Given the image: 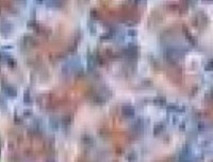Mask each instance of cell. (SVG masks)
Instances as JSON below:
<instances>
[{"mask_svg":"<svg viewBox=\"0 0 213 162\" xmlns=\"http://www.w3.org/2000/svg\"><path fill=\"white\" fill-rule=\"evenodd\" d=\"M134 108L131 107V106H124L122 108V113H123V115L125 116H133L134 115Z\"/></svg>","mask_w":213,"mask_h":162,"instance_id":"6da1fadb","label":"cell"},{"mask_svg":"<svg viewBox=\"0 0 213 162\" xmlns=\"http://www.w3.org/2000/svg\"><path fill=\"white\" fill-rule=\"evenodd\" d=\"M3 92L7 94V95L9 96H11V97H14V96H16V94H17V91L15 90V87L12 86V85H4L3 86Z\"/></svg>","mask_w":213,"mask_h":162,"instance_id":"7a4b0ae2","label":"cell"},{"mask_svg":"<svg viewBox=\"0 0 213 162\" xmlns=\"http://www.w3.org/2000/svg\"><path fill=\"white\" fill-rule=\"evenodd\" d=\"M163 128H164V126L162 124H157L154 126V129H153V133L154 134H159V133H161L163 131Z\"/></svg>","mask_w":213,"mask_h":162,"instance_id":"3957f363","label":"cell"},{"mask_svg":"<svg viewBox=\"0 0 213 162\" xmlns=\"http://www.w3.org/2000/svg\"><path fill=\"white\" fill-rule=\"evenodd\" d=\"M82 142L85 143V144H92V143H94V140H93V138L90 137V135H83Z\"/></svg>","mask_w":213,"mask_h":162,"instance_id":"277c9868","label":"cell"},{"mask_svg":"<svg viewBox=\"0 0 213 162\" xmlns=\"http://www.w3.org/2000/svg\"><path fill=\"white\" fill-rule=\"evenodd\" d=\"M153 102L156 104H164L165 103V98L161 97V96H158V97H156L153 99Z\"/></svg>","mask_w":213,"mask_h":162,"instance_id":"5b68a950","label":"cell"},{"mask_svg":"<svg viewBox=\"0 0 213 162\" xmlns=\"http://www.w3.org/2000/svg\"><path fill=\"white\" fill-rule=\"evenodd\" d=\"M50 126L52 127V128H54V129L59 128V126H60V122L56 121V119H54V118L50 119Z\"/></svg>","mask_w":213,"mask_h":162,"instance_id":"8992f818","label":"cell"},{"mask_svg":"<svg viewBox=\"0 0 213 162\" xmlns=\"http://www.w3.org/2000/svg\"><path fill=\"white\" fill-rule=\"evenodd\" d=\"M137 155L134 154V153H132V154H129L128 156H127V160H129V161H134V160H137Z\"/></svg>","mask_w":213,"mask_h":162,"instance_id":"52a82bcc","label":"cell"},{"mask_svg":"<svg viewBox=\"0 0 213 162\" xmlns=\"http://www.w3.org/2000/svg\"><path fill=\"white\" fill-rule=\"evenodd\" d=\"M24 100H25L26 103H30V102H31V98H30V95H29L28 92L25 93V95H24Z\"/></svg>","mask_w":213,"mask_h":162,"instance_id":"ba28073f","label":"cell"},{"mask_svg":"<svg viewBox=\"0 0 213 162\" xmlns=\"http://www.w3.org/2000/svg\"><path fill=\"white\" fill-rule=\"evenodd\" d=\"M61 123L64 125V126H67V125L69 124V117L68 116H65V117H63L62 118V121H61Z\"/></svg>","mask_w":213,"mask_h":162,"instance_id":"9c48e42d","label":"cell"},{"mask_svg":"<svg viewBox=\"0 0 213 162\" xmlns=\"http://www.w3.org/2000/svg\"><path fill=\"white\" fill-rule=\"evenodd\" d=\"M25 115H31V110H25Z\"/></svg>","mask_w":213,"mask_h":162,"instance_id":"30bf717a","label":"cell"},{"mask_svg":"<svg viewBox=\"0 0 213 162\" xmlns=\"http://www.w3.org/2000/svg\"><path fill=\"white\" fill-rule=\"evenodd\" d=\"M128 33H129V34H135V31H133V30H129V31H128Z\"/></svg>","mask_w":213,"mask_h":162,"instance_id":"8fae6325","label":"cell"}]
</instances>
